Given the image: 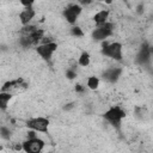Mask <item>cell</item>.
Returning a JSON list of instances; mask_svg holds the SVG:
<instances>
[{"instance_id":"1","label":"cell","mask_w":153,"mask_h":153,"mask_svg":"<svg viewBox=\"0 0 153 153\" xmlns=\"http://www.w3.org/2000/svg\"><path fill=\"white\" fill-rule=\"evenodd\" d=\"M103 116H104V118H105L112 127L120 129V127H121V121H122V118L126 117V111H124L122 108H120V106L116 105V106L109 108V109L104 112Z\"/></svg>"},{"instance_id":"2","label":"cell","mask_w":153,"mask_h":153,"mask_svg":"<svg viewBox=\"0 0 153 153\" xmlns=\"http://www.w3.org/2000/svg\"><path fill=\"white\" fill-rule=\"evenodd\" d=\"M103 48H102V54L105 56H109L114 60L121 61L122 60V44L118 42H103Z\"/></svg>"},{"instance_id":"3","label":"cell","mask_w":153,"mask_h":153,"mask_svg":"<svg viewBox=\"0 0 153 153\" xmlns=\"http://www.w3.org/2000/svg\"><path fill=\"white\" fill-rule=\"evenodd\" d=\"M112 29H114V24L105 22V23L98 25L92 31V38L94 41H105V38H108L109 36L112 35Z\"/></svg>"},{"instance_id":"4","label":"cell","mask_w":153,"mask_h":153,"mask_svg":"<svg viewBox=\"0 0 153 153\" xmlns=\"http://www.w3.org/2000/svg\"><path fill=\"white\" fill-rule=\"evenodd\" d=\"M26 127L29 129H32L38 133H48V128H49V120L45 117H35V118H30L26 122Z\"/></svg>"},{"instance_id":"5","label":"cell","mask_w":153,"mask_h":153,"mask_svg":"<svg viewBox=\"0 0 153 153\" xmlns=\"http://www.w3.org/2000/svg\"><path fill=\"white\" fill-rule=\"evenodd\" d=\"M22 148L27 153H39L44 148V141L37 136L27 137L22 145Z\"/></svg>"},{"instance_id":"6","label":"cell","mask_w":153,"mask_h":153,"mask_svg":"<svg viewBox=\"0 0 153 153\" xmlns=\"http://www.w3.org/2000/svg\"><path fill=\"white\" fill-rule=\"evenodd\" d=\"M57 49V43L55 42H48V43H42L36 47V53L45 61L50 60L53 54L56 51Z\"/></svg>"},{"instance_id":"7","label":"cell","mask_w":153,"mask_h":153,"mask_svg":"<svg viewBox=\"0 0 153 153\" xmlns=\"http://www.w3.org/2000/svg\"><path fill=\"white\" fill-rule=\"evenodd\" d=\"M80 13H81V6H79V5H71V6H68L67 8L63 10L62 14H63L65 19L67 20V23L75 24V22L78 19V17L80 16Z\"/></svg>"},{"instance_id":"8","label":"cell","mask_w":153,"mask_h":153,"mask_svg":"<svg viewBox=\"0 0 153 153\" xmlns=\"http://www.w3.org/2000/svg\"><path fill=\"white\" fill-rule=\"evenodd\" d=\"M121 74H122V68H120V67H112V68H108L103 73V76L109 82H116L118 80V78L121 76Z\"/></svg>"},{"instance_id":"9","label":"cell","mask_w":153,"mask_h":153,"mask_svg":"<svg viewBox=\"0 0 153 153\" xmlns=\"http://www.w3.org/2000/svg\"><path fill=\"white\" fill-rule=\"evenodd\" d=\"M151 53H152V50H151L149 45L143 44L142 48H141V50H140V53H139V55H137V62L141 63V65H146L147 62H149V60H151Z\"/></svg>"},{"instance_id":"10","label":"cell","mask_w":153,"mask_h":153,"mask_svg":"<svg viewBox=\"0 0 153 153\" xmlns=\"http://www.w3.org/2000/svg\"><path fill=\"white\" fill-rule=\"evenodd\" d=\"M35 14H36V12H35L33 8H31V7H26V8H25L24 11H22L20 14H19L20 23H22L23 25H27V24L33 19Z\"/></svg>"},{"instance_id":"11","label":"cell","mask_w":153,"mask_h":153,"mask_svg":"<svg viewBox=\"0 0 153 153\" xmlns=\"http://www.w3.org/2000/svg\"><path fill=\"white\" fill-rule=\"evenodd\" d=\"M11 99H12V93L11 92L0 91V110H6Z\"/></svg>"},{"instance_id":"12","label":"cell","mask_w":153,"mask_h":153,"mask_svg":"<svg viewBox=\"0 0 153 153\" xmlns=\"http://www.w3.org/2000/svg\"><path fill=\"white\" fill-rule=\"evenodd\" d=\"M108 18H109V11L103 10V11H99V12H97V13L94 14L93 20L96 22V24L100 25V24H103V23L108 22Z\"/></svg>"},{"instance_id":"13","label":"cell","mask_w":153,"mask_h":153,"mask_svg":"<svg viewBox=\"0 0 153 153\" xmlns=\"http://www.w3.org/2000/svg\"><path fill=\"white\" fill-rule=\"evenodd\" d=\"M90 62H91V56H90V54H88L87 51H82V53L80 54V56H79L78 63H79L80 66H82V67H87V66L90 65Z\"/></svg>"},{"instance_id":"14","label":"cell","mask_w":153,"mask_h":153,"mask_svg":"<svg viewBox=\"0 0 153 153\" xmlns=\"http://www.w3.org/2000/svg\"><path fill=\"white\" fill-rule=\"evenodd\" d=\"M99 86V79L97 76H88L87 78V87L90 90H97Z\"/></svg>"},{"instance_id":"15","label":"cell","mask_w":153,"mask_h":153,"mask_svg":"<svg viewBox=\"0 0 153 153\" xmlns=\"http://www.w3.org/2000/svg\"><path fill=\"white\" fill-rule=\"evenodd\" d=\"M0 136L4 140H10L11 139V130L7 127H0Z\"/></svg>"},{"instance_id":"16","label":"cell","mask_w":153,"mask_h":153,"mask_svg":"<svg viewBox=\"0 0 153 153\" xmlns=\"http://www.w3.org/2000/svg\"><path fill=\"white\" fill-rule=\"evenodd\" d=\"M71 33L73 36H75V37H82L84 36V31H82V29L80 26H73L71 29Z\"/></svg>"},{"instance_id":"17","label":"cell","mask_w":153,"mask_h":153,"mask_svg":"<svg viewBox=\"0 0 153 153\" xmlns=\"http://www.w3.org/2000/svg\"><path fill=\"white\" fill-rule=\"evenodd\" d=\"M66 76L72 80V79L76 78V72H75L73 68H69V69H67V72H66Z\"/></svg>"},{"instance_id":"18","label":"cell","mask_w":153,"mask_h":153,"mask_svg":"<svg viewBox=\"0 0 153 153\" xmlns=\"http://www.w3.org/2000/svg\"><path fill=\"white\" fill-rule=\"evenodd\" d=\"M35 2V0H20V4L25 7H31V5Z\"/></svg>"},{"instance_id":"19","label":"cell","mask_w":153,"mask_h":153,"mask_svg":"<svg viewBox=\"0 0 153 153\" xmlns=\"http://www.w3.org/2000/svg\"><path fill=\"white\" fill-rule=\"evenodd\" d=\"M75 91H76V92H84V91H85V87H84L82 85L78 84V85H75Z\"/></svg>"},{"instance_id":"20","label":"cell","mask_w":153,"mask_h":153,"mask_svg":"<svg viewBox=\"0 0 153 153\" xmlns=\"http://www.w3.org/2000/svg\"><path fill=\"white\" fill-rule=\"evenodd\" d=\"M72 108H74V103H68V104H66V106H63L65 110H71Z\"/></svg>"},{"instance_id":"21","label":"cell","mask_w":153,"mask_h":153,"mask_svg":"<svg viewBox=\"0 0 153 153\" xmlns=\"http://www.w3.org/2000/svg\"><path fill=\"white\" fill-rule=\"evenodd\" d=\"M136 10H137V13H139V14H141V13L143 12V5H139Z\"/></svg>"},{"instance_id":"22","label":"cell","mask_w":153,"mask_h":153,"mask_svg":"<svg viewBox=\"0 0 153 153\" xmlns=\"http://www.w3.org/2000/svg\"><path fill=\"white\" fill-rule=\"evenodd\" d=\"M80 2H81V4H84V5H87V4L92 2V1H90V0H80Z\"/></svg>"},{"instance_id":"23","label":"cell","mask_w":153,"mask_h":153,"mask_svg":"<svg viewBox=\"0 0 153 153\" xmlns=\"http://www.w3.org/2000/svg\"><path fill=\"white\" fill-rule=\"evenodd\" d=\"M104 1H105L106 4H111V2H112V0H104Z\"/></svg>"},{"instance_id":"24","label":"cell","mask_w":153,"mask_h":153,"mask_svg":"<svg viewBox=\"0 0 153 153\" xmlns=\"http://www.w3.org/2000/svg\"><path fill=\"white\" fill-rule=\"evenodd\" d=\"M90 1H93V0H90Z\"/></svg>"},{"instance_id":"25","label":"cell","mask_w":153,"mask_h":153,"mask_svg":"<svg viewBox=\"0 0 153 153\" xmlns=\"http://www.w3.org/2000/svg\"><path fill=\"white\" fill-rule=\"evenodd\" d=\"M123 1H127V0H123Z\"/></svg>"}]
</instances>
